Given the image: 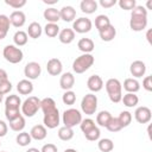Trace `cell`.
Segmentation results:
<instances>
[{"mask_svg":"<svg viewBox=\"0 0 152 152\" xmlns=\"http://www.w3.org/2000/svg\"><path fill=\"white\" fill-rule=\"evenodd\" d=\"M40 109L43 110L44 126L53 129L59 125V112L56 107V102L51 97H44L40 100Z\"/></svg>","mask_w":152,"mask_h":152,"instance_id":"cell-1","label":"cell"},{"mask_svg":"<svg viewBox=\"0 0 152 152\" xmlns=\"http://www.w3.org/2000/svg\"><path fill=\"white\" fill-rule=\"evenodd\" d=\"M147 26V10L144 6H135L132 10L131 19H129V27L132 31L139 32L145 30Z\"/></svg>","mask_w":152,"mask_h":152,"instance_id":"cell-2","label":"cell"},{"mask_svg":"<svg viewBox=\"0 0 152 152\" xmlns=\"http://www.w3.org/2000/svg\"><path fill=\"white\" fill-rule=\"evenodd\" d=\"M80 127H81V131L83 132L86 139H88L89 141H96L100 139V134H101L100 129L93 119L88 118V119L82 120L80 124Z\"/></svg>","mask_w":152,"mask_h":152,"instance_id":"cell-3","label":"cell"},{"mask_svg":"<svg viewBox=\"0 0 152 152\" xmlns=\"http://www.w3.org/2000/svg\"><path fill=\"white\" fill-rule=\"evenodd\" d=\"M106 91L108 94V97L112 102L118 103L121 101L122 97V86L120 83V81L118 78H109L106 84Z\"/></svg>","mask_w":152,"mask_h":152,"instance_id":"cell-4","label":"cell"},{"mask_svg":"<svg viewBox=\"0 0 152 152\" xmlns=\"http://www.w3.org/2000/svg\"><path fill=\"white\" fill-rule=\"evenodd\" d=\"M94 64V56L91 53H83L78 56L72 63V70L76 74H83Z\"/></svg>","mask_w":152,"mask_h":152,"instance_id":"cell-5","label":"cell"},{"mask_svg":"<svg viewBox=\"0 0 152 152\" xmlns=\"http://www.w3.org/2000/svg\"><path fill=\"white\" fill-rule=\"evenodd\" d=\"M39 109H40V100L37 96H28L21 103V113L27 118L34 116Z\"/></svg>","mask_w":152,"mask_h":152,"instance_id":"cell-6","label":"cell"},{"mask_svg":"<svg viewBox=\"0 0 152 152\" xmlns=\"http://www.w3.org/2000/svg\"><path fill=\"white\" fill-rule=\"evenodd\" d=\"M62 121L65 127H75L76 125H80L82 121V114L78 109L75 108H69L65 109L62 114Z\"/></svg>","mask_w":152,"mask_h":152,"instance_id":"cell-7","label":"cell"},{"mask_svg":"<svg viewBox=\"0 0 152 152\" xmlns=\"http://www.w3.org/2000/svg\"><path fill=\"white\" fill-rule=\"evenodd\" d=\"M2 56L5 57V59L12 64H17V63H20L24 58V55H23V51L17 48L15 45H6L2 50Z\"/></svg>","mask_w":152,"mask_h":152,"instance_id":"cell-8","label":"cell"},{"mask_svg":"<svg viewBox=\"0 0 152 152\" xmlns=\"http://www.w3.org/2000/svg\"><path fill=\"white\" fill-rule=\"evenodd\" d=\"M81 109L84 114L87 115H93L95 114L97 109V97L94 94H87L82 101H81Z\"/></svg>","mask_w":152,"mask_h":152,"instance_id":"cell-9","label":"cell"},{"mask_svg":"<svg viewBox=\"0 0 152 152\" xmlns=\"http://www.w3.org/2000/svg\"><path fill=\"white\" fill-rule=\"evenodd\" d=\"M91 20L89 18H84V17H81L78 19H76L72 24V31L74 32H77V33H87L91 30Z\"/></svg>","mask_w":152,"mask_h":152,"instance_id":"cell-10","label":"cell"},{"mask_svg":"<svg viewBox=\"0 0 152 152\" xmlns=\"http://www.w3.org/2000/svg\"><path fill=\"white\" fill-rule=\"evenodd\" d=\"M40 72H42V68L37 62H28L24 68V74L26 76V80L30 81L38 78L40 76Z\"/></svg>","mask_w":152,"mask_h":152,"instance_id":"cell-11","label":"cell"},{"mask_svg":"<svg viewBox=\"0 0 152 152\" xmlns=\"http://www.w3.org/2000/svg\"><path fill=\"white\" fill-rule=\"evenodd\" d=\"M134 118L139 124H147V122L151 121V118H152L151 109L146 106H140L135 109Z\"/></svg>","mask_w":152,"mask_h":152,"instance_id":"cell-12","label":"cell"},{"mask_svg":"<svg viewBox=\"0 0 152 152\" xmlns=\"http://www.w3.org/2000/svg\"><path fill=\"white\" fill-rule=\"evenodd\" d=\"M46 70L51 76H58L59 74H62V70H63L62 62L58 58L49 59L46 63Z\"/></svg>","mask_w":152,"mask_h":152,"instance_id":"cell-13","label":"cell"},{"mask_svg":"<svg viewBox=\"0 0 152 152\" xmlns=\"http://www.w3.org/2000/svg\"><path fill=\"white\" fill-rule=\"evenodd\" d=\"M8 18H10L11 25H13L17 28L24 26V24L26 23V17L23 11H13Z\"/></svg>","mask_w":152,"mask_h":152,"instance_id":"cell-14","label":"cell"},{"mask_svg":"<svg viewBox=\"0 0 152 152\" xmlns=\"http://www.w3.org/2000/svg\"><path fill=\"white\" fill-rule=\"evenodd\" d=\"M87 87L90 91L97 93L103 88V81L99 75H91L87 81Z\"/></svg>","mask_w":152,"mask_h":152,"instance_id":"cell-15","label":"cell"},{"mask_svg":"<svg viewBox=\"0 0 152 152\" xmlns=\"http://www.w3.org/2000/svg\"><path fill=\"white\" fill-rule=\"evenodd\" d=\"M129 71L132 76H134L135 78L142 77L146 72V65L142 61H134L129 66Z\"/></svg>","mask_w":152,"mask_h":152,"instance_id":"cell-16","label":"cell"},{"mask_svg":"<svg viewBox=\"0 0 152 152\" xmlns=\"http://www.w3.org/2000/svg\"><path fill=\"white\" fill-rule=\"evenodd\" d=\"M75 84V77L71 72H64L62 76H61V80H59V86L63 90H71V88L74 87Z\"/></svg>","mask_w":152,"mask_h":152,"instance_id":"cell-17","label":"cell"},{"mask_svg":"<svg viewBox=\"0 0 152 152\" xmlns=\"http://www.w3.org/2000/svg\"><path fill=\"white\" fill-rule=\"evenodd\" d=\"M46 134H48V131H46V127L44 125H34L30 131L31 138L34 140H38V141L45 139Z\"/></svg>","mask_w":152,"mask_h":152,"instance_id":"cell-18","label":"cell"},{"mask_svg":"<svg viewBox=\"0 0 152 152\" xmlns=\"http://www.w3.org/2000/svg\"><path fill=\"white\" fill-rule=\"evenodd\" d=\"M59 17L62 20L66 21V23H70L75 19L76 17V11L72 6H63L61 10H59Z\"/></svg>","mask_w":152,"mask_h":152,"instance_id":"cell-19","label":"cell"},{"mask_svg":"<svg viewBox=\"0 0 152 152\" xmlns=\"http://www.w3.org/2000/svg\"><path fill=\"white\" fill-rule=\"evenodd\" d=\"M21 106V100L18 95H8L5 100V109L18 110Z\"/></svg>","mask_w":152,"mask_h":152,"instance_id":"cell-20","label":"cell"},{"mask_svg":"<svg viewBox=\"0 0 152 152\" xmlns=\"http://www.w3.org/2000/svg\"><path fill=\"white\" fill-rule=\"evenodd\" d=\"M17 90L21 95H30L33 91V84L30 80H21L17 84Z\"/></svg>","mask_w":152,"mask_h":152,"instance_id":"cell-21","label":"cell"},{"mask_svg":"<svg viewBox=\"0 0 152 152\" xmlns=\"http://www.w3.org/2000/svg\"><path fill=\"white\" fill-rule=\"evenodd\" d=\"M99 33H100V38H101L103 42H110V40H113V39L115 38V36H116V30H115V27L110 24V25H108L107 27H104L103 30L99 31Z\"/></svg>","mask_w":152,"mask_h":152,"instance_id":"cell-22","label":"cell"},{"mask_svg":"<svg viewBox=\"0 0 152 152\" xmlns=\"http://www.w3.org/2000/svg\"><path fill=\"white\" fill-rule=\"evenodd\" d=\"M43 15L48 20V23H52V24H57V21L61 19V17H59V10H56L55 7L46 8L44 11Z\"/></svg>","mask_w":152,"mask_h":152,"instance_id":"cell-23","label":"cell"},{"mask_svg":"<svg viewBox=\"0 0 152 152\" xmlns=\"http://www.w3.org/2000/svg\"><path fill=\"white\" fill-rule=\"evenodd\" d=\"M58 39L63 44H70L75 39V32L72 28H63L58 33Z\"/></svg>","mask_w":152,"mask_h":152,"instance_id":"cell-24","label":"cell"},{"mask_svg":"<svg viewBox=\"0 0 152 152\" xmlns=\"http://www.w3.org/2000/svg\"><path fill=\"white\" fill-rule=\"evenodd\" d=\"M80 8L86 14H91L97 10V2L95 0H82L80 4Z\"/></svg>","mask_w":152,"mask_h":152,"instance_id":"cell-25","label":"cell"},{"mask_svg":"<svg viewBox=\"0 0 152 152\" xmlns=\"http://www.w3.org/2000/svg\"><path fill=\"white\" fill-rule=\"evenodd\" d=\"M77 48L83 53H90L95 46H94V42L90 38H81L77 43Z\"/></svg>","mask_w":152,"mask_h":152,"instance_id":"cell-26","label":"cell"},{"mask_svg":"<svg viewBox=\"0 0 152 152\" xmlns=\"http://www.w3.org/2000/svg\"><path fill=\"white\" fill-rule=\"evenodd\" d=\"M124 89L127 91V93H133L135 94L137 91H139L140 89V83L138 82V80L135 78H126L124 81Z\"/></svg>","mask_w":152,"mask_h":152,"instance_id":"cell-27","label":"cell"},{"mask_svg":"<svg viewBox=\"0 0 152 152\" xmlns=\"http://www.w3.org/2000/svg\"><path fill=\"white\" fill-rule=\"evenodd\" d=\"M42 32H43V28H42L40 24L37 23V21L31 23V24L28 25V27H27V34H28L31 38H33V39L39 38V37L42 36Z\"/></svg>","mask_w":152,"mask_h":152,"instance_id":"cell-28","label":"cell"},{"mask_svg":"<svg viewBox=\"0 0 152 152\" xmlns=\"http://www.w3.org/2000/svg\"><path fill=\"white\" fill-rule=\"evenodd\" d=\"M121 101H122V103H124L126 107L133 108V107H135V106L138 104L139 97H138V95H135V94H133V93H127V94H125V95L121 97Z\"/></svg>","mask_w":152,"mask_h":152,"instance_id":"cell-29","label":"cell"},{"mask_svg":"<svg viewBox=\"0 0 152 152\" xmlns=\"http://www.w3.org/2000/svg\"><path fill=\"white\" fill-rule=\"evenodd\" d=\"M10 18L5 14H0V39H4L10 30Z\"/></svg>","mask_w":152,"mask_h":152,"instance_id":"cell-30","label":"cell"},{"mask_svg":"<svg viewBox=\"0 0 152 152\" xmlns=\"http://www.w3.org/2000/svg\"><path fill=\"white\" fill-rule=\"evenodd\" d=\"M25 118L23 115L18 116L17 119L10 121V128L14 132H23V129L25 128Z\"/></svg>","mask_w":152,"mask_h":152,"instance_id":"cell-31","label":"cell"},{"mask_svg":"<svg viewBox=\"0 0 152 152\" xmlns=\"http://www.w3.org/2000/svg\"><path fill=\"white\" fill-rule=\"evenodd\" d=\"M112 119V114L107 110H101L97 115H96V124L101 127H106L109 122V120Z\"/></svg>","mask_w":152,"mask_h":152,"instance_id":"cell-32","label":"cell"},{"mask_svg":"<svg viewBox=\"0 0 152 152\" xmlns=\"http://www.w3.org/2000/svg\"><path fill=\"white\" fill-rule=\"evenodd\" d=\"M15 141H17V144H18L19 146L25 147V146H28V144H31L32 138H31L30 133H27V132H20V133L17 134Z\"/></svg>","mask_w":152,"mask_h":152,"instance_id":"cell-33","label":"cell"},{"mask_svg":"<svg viewBox=\"0 0 152 152\" xmlns=\"http://www.w3.org/2000/svg\"><path fill=\"white\" fill-rule=\"evenodd\" d=\"M27 39H28L27 33L24 32V31H21V30L17 31V32L14 33V36H13V42H14V44H15L17 46H23V45H25V44L27 43Z\"/></svg>","mask_w":152,"mask_h":152,"instance_id":"cell-34","label":"cell"},{"mask_svg":"<svg viewBox=\"0 0 152 152\" xmlns=\"http://www.w3.org/2000/svg\"><path fill=\"white\" fill-rule=\"evenodd\" d=\"M57 134H58V138L61 140H63V141H68V140H71L74 138V131H72V128L65 127V126L61 127L58 129V133Z\"/></svg>","mask_w":152,"mask_h":152,"instance_id":"cell-35","label":"cell"},{"mask_svg":"<svg viewBox=\"0 0 152 152\" xmlns=\"http://www.w3.org/2000/svg\"><path fill=\"white\" fill-rule=\"evenodd\" d=\"M97 146H99V150L101 152H110L114 148V142L108 138H103V139L99 140Z\"/></svg>","mask_w":152,"mask_h":152,"instance_id":"cell-36","label":"cell"},{"mask_svg":"<svg viewBox=\"0 0 152 152\" xmlns=\"http://www.w3.org/2000/svg\"><path fill=\"white\" fill-rule=\"evenodd\" d=\"M108 25H110V21H109V18H108L107 15L100 14V15H97V17L95 18V27H96L99 31L103 30V28L107 27Z\"/></svg>","mask_w":152,"mask_h":152,"instance_id":"cell-37","label":"cell"},{"mask_svg":"<svg viewBox=\"0 0 152 152\" xmlns=\"http://www.w3.org/2000/svg\"><path fill=\"white\" fill-rule=\"evenodd\" d=\"M44 32L48 37L50 38H53L56 36H58L59 33V26L57 24H52V23H48L44 27Z\"/></svg>","mask_w":152,"mask_h":152,"instance_id":"cell-38","label":"cell"},{"mask_svg":"<svg viewBox=\"0 0 152 152\" xmlns=\"http://www.w3.org/2000/svg\"><path fill=\"white\" fill-rule=\"evenodd\" d=\"M118 120H119V122H120V125H121L122 128L124 127H127L131 124V121H132V114L128 110H124V112H121L119 114Z\"/></svg>","mask_w":152,"mask_h":152,"instance_id":"cell-39","label":"cell"},{"mask_svg":"<svg viewBox=\"0 0 152 152\" xmlns=\"http://www.w3.org/2000/svg\"><path fill=\"white\" fill-rule=\"evenodd\" d=\"M62 101L64 104H68V106H71L75 103L76 101V94L72 91V90H66L63 96H62Z\"/></svg>","mask_w":152,"mask_h":152,"instance_id":"cell-40","label":"cell"},{"mask_svg":"<svg viewBox=\"0 0 152 152\" xmlns=\"http://www.w3.org/2000/svg\"><path fill=\"white\" fill-rule=\"evenodd\" d=\"M106 128H107L109 132H119L120 129H122V127H121V125H120L118 118H114V116H112V119L109 120V122H108V125L106 126Z\"/></svg>","mask_w":152,"mask_h":152,"instance_id":"cell-41","label":"cell"},{"mask_svg":"<svg viewBox=\"0 0 152 152\" xmlns=\"http://www.w3.org/2000/svg\"><path fill=\"white\" fill-rule=\"evenodd\" d=\"M118 4L120 6V8L125 10V11H132L137 6L135 0H119Z\"/></svg>","mask_w":152,"mask_h":152,"instance_id":"cell-42","label":"cell"},{"mask_svg":"<svg viewBox=\"0 0 152 152\" xmlns=\"http://www.w3.org/2000/svg\"><path fill=\"white\" fill-rule=\"evenodd\" d=\"M5 4L12 8L18 10L26 5V0H5Z\"/></svg>","mask_w":152,"mask_h":152,"instance_id":"cell-43","label":"cell"},{"mask_svg":"<svg viewBox=\"0 0 152 152\" xmlns=\"http://www.w3.org/2000/svg\"><path fill=\"white\" fill-rule=\"evenodd\" d=\"M20 115H21L20 109H18V110L5 109V116H6V119L8 120V122H10V121H12V120H14V119H17V118H18V116H20Z\"/></svg>","mask_w":152,"mask_h":152,"instance_id":"cell-44","label":"cell"},{"mask_svg":"<svg viewBox=\"0 0 152 152\" xmlns=\"http://www.w3.org/2000/svg\"><path fill=\"white\" fill-rule=\"evenodd\" d=\"M12 90V83L6 80V81H1L0 82V93L4 95V94H7Z\"/></svg>","mask_w":152,"mask_h":152,"instance_id":"cell-45","label":"cell"},{"mask_svg":"<svg viewBox=\"0 0 152 152\" xmlns=\"http://www.w3.org/2000/svg\"><path fill=\"white\" fill-rule=\"evenodd\" d=\"M142 87L147 91H152V76H146L142 81Z\"/></svg>","mask_w":152,"mask_h":152,"instance_id":"cell-46","label":"cell"},{"mask_svg":"<svg viewBox=\"0 0 152 152\" xmlns=\"http://www.w3.org/2000/svg\"><path fill=\"white\" fill-rule=\"evenodd\" d=\"M40 152H58V150H57V146L53 144H45L43 145Z\"/></svg>","mask_w":152,"mask_h":152,"instance_id":"cell-47","label":"cell"},{"mask_svg":"<svg viewBox=\"0 0 152 152\" xmlns=\"http://www.w3.org/2000/svg\"><path fill=\"white\" fill-rule=\"evenodd\" d=\"M116 4V0H100V5L103 8H110Z\"/></svg>","mask_w":152,"mask_h":152,"instance_id":"cell-48","label":"cell"},{"mask_svg":"<svg viewBox=\"0 0 152 152\" xmlns=\"http://www.w3.org/2000/svg\"><path fill=\"white\" fill-rule=\"evenodd\" d=\"M7 131H8V127H7L6 122L2 121V120H0V138L5 137L7 134Z\"/></svg>","mask_w":152,"mask_h":152,"instance_id":"cell-49","label":"cell"},{"mask_svg":"<svg viewBox=\"0 0 152 152\" xmlns=\"http://www.w3.org/2000/svg\"><path fill=\"white\" fill-rule=\"evenodd\" d=\"M6 80H8L7 72H6L5 69H1V68H0V82H1V81H6Z\"/></svg>","mask_w":152,"mask_h":152,"instance_id":"cell-50","label":"cell"},{"mask_svg":"<svg viewBox=\"0 0 152 152\" xmlns=\"http://www.w3.org/2000/svg\"><path fill=\"white\" fill-rule=\"evenodd\" d=\"M44 4H48V5H55L58 2V0H43Z\"/></svg>","mask_w":152,"mask_h":152,"instance_id":"cell-51","label":"cell"},{"mask_svg":"<svg viewBox=\"0 0 152 152\" xmlns=\"http://www.w3.org/2000/svg\"><path fill=\"white\" fill-rule=\"evenodd\" d=\"M151 32H152V31H151V30H148V31H147V33H146V38H147V40H148V43H150V44L152 43V42H151Z\"/></svg>","mask_w":152,"mask_h":152,"instance_id":"cell-52","label":"cell"},{"mask_svg":"<svg viewBox=\"0 0 152 152\" xmlns=\"http://www.w3.org/2000/svg\"><path fill=\"white\" fill-rule=\"evenodd\" d=\"M26 152H40V150H38V148H36V147H30Z\"/></svg>","mask_w":152,"mask_h":152,"instance_id":"cell-53","label":"cell"},{"mask_svg":"<svg viewBox=\"0 0 152 152\" xmlns=\"http://www.w3.org/2000/svg\"><path fill=\"white\" fill-rule=\"evenodd\" d=\"M64 152H77V151L74 148H66V150H64Z\"/></svg>","mask_w":152,"mask_h":152,"instance_id":"cell-54","label":"cell"},{"mask_svg":"<svg viewBox=\"0 0 152 152\" xmlns=\"http://www.w3.org/2000/svg\"><path fill=\"white\" fill-rule=\"evenodd\" d=\"M2 97H4V95L0 93V103H1V101H2Z\"/></svg>","mask_w":152,"mask_h":152,"instance_id":"cell-55","label":"cell"},{"mask_svg":"<svg viewBox=\"0 0 152 152\" xmlns=\"http://www.w3.org/2000/svg\"><path fill=\"white\" fill-rule=\"evenodd\" d=\"M147 7H148V8H151V1H148V2H147Z\"/></svg>","mask_w":152,"mask_h":152,"instance_id":"cell-56","label":"cell"},{"mask_svg":"<svg viewBox=\"0 0 152 152\" xmlns=\"http://www.w3.org/2000/svg\"><path fill=\"white\" fill-rule=\"evenodd\" d=\"M0 152H6V151H0Z\"/></svg>","mask_w":152,"mask_h":152,"instance_id":"cell-57","label":"cell"},{"mask_svg":"<svg viewBox=\"0 0 152 152\" xmlns=\"http://www.w3.org/2000/svg\"><path fill=\"white\" fill-rule=\"evenodd\" d=\"M0 146H1V142H0Z\"/></svg>","mask_w":152,"mask_h":152,"instance_id":"cell-58","label":"cell"}]
</instances>
